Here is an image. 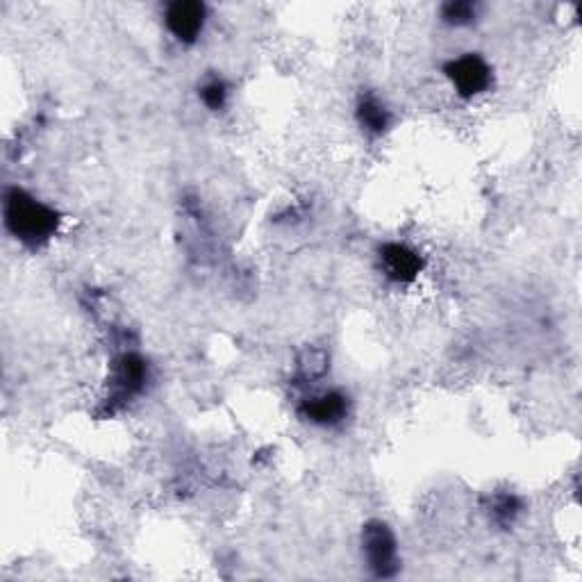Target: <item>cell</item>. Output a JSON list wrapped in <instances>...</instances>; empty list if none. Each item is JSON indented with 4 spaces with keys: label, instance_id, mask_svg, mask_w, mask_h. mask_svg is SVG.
Segmentation results:
<instances>
[{
    "label": "cell",
    "instance_id": "cell-1",
    "mask_svg": "<svg viewBox=\"0 0 582 582\" xmlns=\"http://www.w3.org/2000/svg\"><path fill=\"white\" fill-rule=\"evenodd\" d=\"M5 226L23 244L37 246L55 235L60 216L23 189H10L5 194Z\"/></svg>",
    "mask_w": 582,
    "mask_h": 582
},
{
    "label": "cell",
    "instance_id": "cell-2",
    "mask_svg": "<svg viewBox=\"0 0 582 582\" xmlns=\"http://www.w3.org/2000/svg\"><path fill=\"white\" fill-rule=\"evenodd\" d=\"M362 548L371 571L378 578H394L398 571V546L392 528L382 521H371L362 530Z\"/></svg>",
    "mask_w": 582,
    "mask_h": 582
},
{
    "label": "cell",
    "instance_id": "cell-3",
    "mask_svg": "<svg viewBox=\"0 0 582 582\" xmlns=\"http://www.w3.org/2000/svg\"><path fill=\"white\" fill-rule=\"evenodd\" d=\"M146 378H148V367L139 355L135 353L121 355L119 360L114 362L112 376H110V396H107L110 410L114 412L116 407L126 405L130 398H135L141 389H144Z\"/></svg>",
    "mask_w": 582,
    "mask_h": 582
},
{
    "label": "cell",
    "instance_id": "cell-4",
    "mask_svg": "<svg viewBox=\"0 0 582 582\" xmlns=\"http://www.w3.org/2000/svg\"><path fill=\"white\" fill-rule=\"evenodd\" d=\"M444 73L462 98L478 96L482 94V91H487L489 85H492V69H489L487 62L482 60L480 55H473V53H467V55L457 57V60L453 62H448L444 66Z\"/></svg>",
    "mask_w": 582,
    "mask_h": 582
},
{
    "label": "cell",
    "instance_id": "cell-5",
    "mask_svg": "<svg viewBox=\"0 0 582 582\" xmlns=\"http://www.w3.org/2000/svg\"><path fill=\"white\" fill-rule=\"evenodd\" d=\"M205 26V5L196 0H178L166 10V28L182 44H194Z\"/></svg>",
    "mask_w": 582,
    "mask_h": 582
},
{
    "label": "cell",
    "instance_id": "cell-6",
    "mask_svg": "<svg viewBox=\"0 0 582 582\" xmlns=\"http://www.w3.org/2000/svg\"><path fill=\"white\" fill-rule=\"evenodd\" d=\"M380 262L385 276L394 282H412L423 269L419 253L403 244H387L380 251Z\"/></svg>",
    "mask_w": 582,
    "mask_h": 582
},
{
    "label": "cell",
    "instance_id": "cell-7",
    "mask_svg": "<svg viewBox=\"0 0 582 582\" xmlns=\"http://www.w3.org/2000/svg\"><path fill=\"white\" fill-rule=\"evenodd\" d=\"M346 410V396L339 392H328L305 401L301 405V417L310 423H317V426H335V423L346 417Z\"/></svg>",
    "mask_w": 582,
    "mask_h": 582
},
{
    "label": "cell",
    "instance_id": "cell-8",
    "mask_svg": "<svg viewBox=\"0 0 582 582\" xmlns=\"http://www.w3.org/2000/svg\"><path fill=\"white\" fill-rule=\"evenodd\" d=\"M357 121L369 135H382L389 128V110L376 96H364L357 103Z\"/></svg>",
    "mask_w": 582,
    "mask_h": 582
},
{
    "label": "cell",
    "instance_id": "cell-9",
    "mask_svg": "<svg viewBox=\"0 0 582 582\" xmlns=\"http://www.w3.org/2000/svg\"><path fill=\"white\" fill-rule=\"evenodd\" d=\"M442 16L451 26H467V23L476 19V5L469 3V0H455V3L444 5Z\"/></svg>",
    "mask_w": 582,
    "mask_h": 582
},
{
    "label": "cell",
    "instance_id": "cell-10",
    "mask_svg": "<svg viewBox=\"0 0 582 582\" xmlns=\"http://www.w3.org/2000/svg\"><path fill=\"white\" fill-rule=\"evenodd\" d=\"M521 510V505L519 501L514 496L510 494H503V496H496L494 498V505H492V514H494V519L498 523H503V526H507V523H512L514 517H517Z\"/></svg>",
    "mask_w": 582,
    "mask_h": 582
},
{
    "label": "cell",
    "instance_id": "cell-11",
    "mask_svg": "<svg viewBox=\"0 0 582 582\" xmlns=\"http://www.w3.org/2000/svg\"><path fill=\"white\" fill-rule=\"evenodd\" d=\"M328 369V357L323 351H307L301 360V371L305 378H321Z\"/></svg>",
    "mask_w": 582,
    "mask_h": 582
},
{
    "label": "cell",
    "instance_id": "cell-12",
    "mask_svg": "<svg viewBox=\"0 0 582 582\" xmlns=\"http://www.w3.org/2000/svg\"><path fill=\"white\" fill-rule=\"evenodd\" d=\"M201 98H203V103L210 107V110H221V107L226 105L228 89H226V85H223L221 80H210L201 89Z\"/></svg>",
    "mask_w": 582,
    "mask_h": 582
}]
</instances>
